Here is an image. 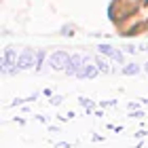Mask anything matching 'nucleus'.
<instances>
[{
  "mask_svg": "<svg viewBox=\"0 0 148 148\" xmlns=\"http://www.w3.org/2000/svg\"><path fill=\"white\" fill-rule=\"evenodd\" d=\"M95 66H97V68H99V72H110V66H108V62H106V59H102V57H97L95 59Z\"/></svg>",
  "mask_w": 148,
  "mask_h": 148,
  "instance_id": "8",
  "label": "nucleus"
},
{
  "mask_svg": "<svg viewBox=\"0 0 148 148\" xmlns=\"http://www.w3.org/2000/svg\"><path fill=\"white\" fill-rule=\"evenodd\" d=\"M140 70H142V68H140L138 64H125L123 66V74H125V76H136Z\"/></svg>",
  "mask_w": 148,
  "mask_h": 148,
  "instance_id": "6",
  "label": "nucleus"
},
{
  "mask_svg": "<svg viewBox=\"0 0 148 148\" xmlns=\"http://www.w3.org/2000/svg\"><path fill=\"white\" fill-rule=\"evenodd\" d=\"M53 148H70V144H68V142H57Z\"/></svg>",
  "mask_w": 148,
  "mask_h": 148,
  "instance_id": "10",
  "label": "nucleus"
},
{
  "mask_svg": "<svg viewBox=\"0 0 148 148\" xmlns=\"http://www.w3.org/2000/svg\"><path fill=\"white\" fill-rule=\"evenodd\" d=\"M78 102H80V106H83V108H85L87 112H93V108H95V104H93L89 97H80Z\"/></svg>",
  "mask_w": 148,
  "mask_h": 148,
  "instance_id": "7",
  "label": "nucleus"
},
{
  "mask_svg": "<svg viewBox=\"0 0 148 148\" xmlns=\"http://www.w3.org/2000/svg\"><path fill=\"white\" fill-rule=\"evenodd\" d=\"M36 64H38V51L23 49L19 53V59H17V68L19 70H30V68H34Z\"/></svg>",
  "mask_w": 148,
  "mask_h": 148,
  "instance_id": "1",
  "label": "nucleus"
},
{
  "mask_svg": "<svg viewBox=\"0 0 148 148\" xmlns=\"http://www.w3.org/2000/svg\"><path fill=\"white\" fill-rule=\"evenodd\" d=\"M144 70H146V72H148V62H146V64H144Z\"/></svg>",
  "mask_w": 148,
  "mask_h": 148,
  "instance_id": "13",
  "label": "nucleus"
},
{
  "mask_svg": "<svg viewBox=\"0 0 148 148\" xmlns=\"http://www.w3.org/2000/svg\"><path fill=\"white\" fill-rule=\"evenodd\" d=\"M85 62H87V55H85V57H83V55H70V62H68V68H66V74H68V76H76L78 70L85 66Z\"/></svg>",
  "mask_w": 148,
  "mask_h": 148,
  "instance_id": "3",
  "label": "nucleus"
},
{
  "mask_svg": "<svg viewBox=\"0 0 148 148\" xmlns=\"http://www.w3.org/2000/svg\"><path fill=\"white\" fill-rule=\"evenodd\" d=\"M146 51H148V49H146Z\"/></svg>",
  "mask_w": 148,
  "mask_h": 148,
  "instance_id": "14",
  "label": "nucleus"
},
{
  "mask_svg": "<svg viewBox=\"0 0 148 148\" xmlns=\"http://www.w3.org/2000/svg\"><path fill=\"white\" fill-rule=\"evenodd\" d=\"M62 99H64L62 95H55V97H51V104L53 106H59V104H62Z\"/></svg>",
  "mask_w": 148,
  "mask_h": 148,
  "instance_id": "9",
  "label": "nucleus"
},
{
  "mask_svg": "<svg viewBox=\"0 0 148 148\" xmlns=\"http://www.w3.org/2000/svg\"><path fill=\"white\" fill-rule=\"evenodd\" d=\"M97 51L99 53H104V55H108V57H112L114 62H119V64H123L125 62V55H123V51H119V49H114V47H110V45H99L97 47Z\"/></svg>",
  "mask_w": 148,
  "mask_h": 148,
  "instance_id": "4",
  "label": "nucleus"
},
{
  "mask_svg": "<svg viewBox=\"0 0 148 148\" xmlns=\"http://www.w3.org/2000/svg\"><path fill=\"white\" fill-rule=\"evenodd\" d=\"M68 62H70V53H66V51H55V53L49 55V66L53 70H64L66 72Z\"/></svg>",
  "mask_w": 148,
  "mask_h": 148,
  "instance_id": "2",
  "label": "nucleus"
},
{
  "mask_svg": "<svg viewBox=\"0 0 148 148\" xmlns=\"http://www.w3.org/2000/svg\"><path fill=\"white\" fill-rule=\"evenodd\" d=\"M129 116H133V119H140V116H144V112H142V110H138V112H131Z\"/></svg>",
  "mask_w": 148,
  "mask_h": 148,
  "instance_id": "11",
  "label": "nucleus"
},
{
  "mask_svg": "<svg viewBox=\"0 0 148 148\" xmlns=\"http://www.w3.org/2000/svg\"><path fill=\"white\" fill-rule=\"evenodd\" d=\"M146 136H148L146 131H138V133H136V138H146Z\"/></svg>",
  "mask_w": 148,
  "mask_h": 148,
  "instance_id": "12",
  "label": "nucleus"
},
{
  "mask_svg": "<svg viewBox=\"0 0 148 148\" xmlns=\"http://www.w3.org/2000/svg\"><path fill=\"white\" fill-rule=\"evenodd\" d=\"M97 70H99L97 66H83V68L78 70L76 76H78V78H93V76L97 74Z\"/></svg>",
  "mask_w": 148,
  "mask_h": 148,
  "instance_id": "5",
  "label": "nucleus"
}]
</instances>
